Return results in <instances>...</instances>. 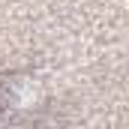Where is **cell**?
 <instances>
[{"mask_svg": "<svg viewBox=\"0 0 129 129\" xmlns=\"http://www.w3.org/2000/svg\"><path fill=\"white\" fill-rule=\"evenodd\" d=\"M9 99H12L18 108H33V105L42 99V87H39V81H33V78H15V81L9 84Z\"/></svg>", "mask_w": 129, "mask_h": 129, "instance_id": "6da1fadb", "label": "cell"}]
</instances>
